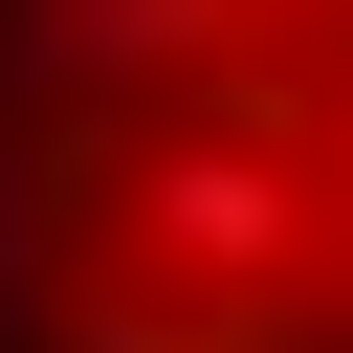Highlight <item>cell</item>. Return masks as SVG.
Here are the masks:
<instances>
[{
	"label": "cell",
	"mask_w": 353,
	"mask_h": 353,
	"mask_svg": "<svg viewBox=\"0 0 353 353\" xmlns=\"http://www.w3.org/2000/svg\"><path fill=\"white\" fill-rule=\"evenodd\" d=\"M110 199H132V221H154V265H199V287H287V265H309L287 154H265V132H221V110H199V132H132V176H110Z\"/></svg>",
	"instance_id": "obj_1"
},
{
	"label": "cell",
	"mask_w": 353,
	"mask_h": 353,
	"mask_svg": "<svg viewBox=\"0 0 353 353\" xmlns=\"http://www.w3.org/2000/svg\"><path fill=\"white\" fill-rule=\"evenodd\" d=\"M331 221H353V132H331Z\"/></svg>",
	"instance_id": "obj_2"
},
{
	"label": "cell",
	"mask_w": 353,
	"mask_h": 353,
	"mask_svg": "<svg viewBox=\"0 0 353 353\" xmlns=\"http://www.w3.org/2000/svg\"><path fill=\"white\" fill-rule=\"evenodd\" d=\"M265 22H287V0H265Z\"/></svg>",
	"instance_id": "obj_3"
}]
</instances>
